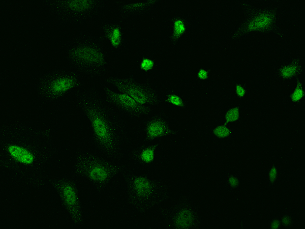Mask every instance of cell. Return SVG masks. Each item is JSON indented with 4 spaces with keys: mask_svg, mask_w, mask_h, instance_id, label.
Masks as SVG:
<instances>
[{
    "mask_svg": "<svg viewBox=\"0 0 305 229\" xmlns=\"http://www.w3.org/2000/svg\"><path fill=\"white\" fill-rule=\"evenodd\" d=\"M58 151L50 128L13 122L1 125V170L26 187L42 186Z\"/></svg>",
    "mask_w": 305,
    "mask_h": 229,
    "instance_id": "cell-1",
    "label": "cell"
},
{
    "mask_svg": "<svg viewBox=\"0 0 305 229\" xmlns=\"http://www.w3.org/2000/svg\"><path fill=\"white\" fill-rule=\"evenodd\" d=\"M75 97L76 103L89 125L95 151L109 159L121 161L129 136L124 116L104 100L95 85H85Z\"/></svg>",
    "mask_w": 305,
    "mask_h": 229,
    "instance_id": "cell-2",
    "label": "cell"
},
{
    "mask_svg": "<svg viewBox=\"0 0 305 229\" xmlns=\"http://www.w3.org/2000/svg\"><path fill=\"white\" fill-rule=\"evenodd\" d=\"M121 175L125 203L136 214H143L160 208L170 197L171 187L164 179L136 173L125 167Z\"/></svg>",
    "mask_w": 305,
    "mask_h": 229,
    "instance_id": "cell-3",
    "label": "cell"
},
{
    "mask_svg": "<svg viewBox=\"0 0 305 229\" xmlns=\"http://www.w3.org/2000/svg\"><path fill=\"white\" fill-rule=\"evenodd\" d=\"M65 56L71 69L92 78L104 76L108 68V55L104 41L93 34L78 35L69 42Z\"/></svg>",
    "mask_w": 305,
    "mask_h": 229,
    "instance_id": "cell-4",
    "label": "cell"
},
{
    "mask_svg": "<svg viewBox=\"0 0 305 229\" xmlns=\"http://www.w3.org/2000/svg\"><path fill=\"white\" fill-rule=\"evenodd\" d=\"M125 167L97 152L82 150L76 155L71 173L77 179L88 182L100 194L109 188L112 181L121 174Z\"/></svg>",
    "mask_w": 305,
    "mask_h": 229,
    "instance_id": "cell-5",
    "label": "cell"
},
{
    "mask_svg": "<svg viewBox=\"0 0 305 229\" xmlns=\"http://www.w3.org/2000/svg\"><path fill=\"white\" fill-rule=\"evenodd\" d=\"M85 85L79 73L72 69L57 68L44 73L39 78L35 94L39 101L50 103L69 94H76Z\"/></svg>",
    "mask_w": 305,
    "mask_h": 229,
    "instance_id": "cell-6",
    "label": "cell"
},
{
    "mask_svg": "<svg viewBox=\"0 0 305 229\" xmlns=\"http://www.w3.org/2000/svg\"><path fill=\"white\" fill-rule=\"evenodd\" d=\"M46 8L58 23L75 24L87 22L101 17L107 3L100 0H47Z\"/></svg>",
    "mask_w": 305,
    "mask_h": 229,
    "instance_id": "cell-7",
    "label": "cell"
},
{
    "mask_svg": "<svg viewBox=\"0 0 305 229\" xmlns=\"http://www.w3.org/2000/svg\"><path fill=\"white\" fill-rule=\"evenodd\" d=\"M203 227L200 211L188 195H180L162 212L159 227L164 229H199Z\"/></svg>",
    "mask_w": 305,
    "mask_h": 229,
    "instance_id": "cell-8",
    "label": "cell"
},
{
    "mask_svg": "<svg viewBox=\"0 0 305 229\" xmlns=\"http://www.w3.org/2000/svg\"><path fill=\"white\" fill-rule=\"evenodd\" d=\"M77 180L71 173L59 174L52 178L51 185L72 223L79 226L83 223V211Z\"/></svg>",
    "mask_w": 305,
    "mask_h": 229,
    "instance_id": "cell-9",
    "label": "cell"
},
{
    "mask_svg": "<svg viewBox=\"0 0 305 229\" xmlns=\"http://www.w3.org/2000/svg\"><path fill=\"white\" fill-rule=\"evenodd\" d=\"M104 83L128 95L140 104L151 108L161 105L164 100L158 89L130 77L109 76L106 78Z\"/></svg>",
    "mask_w": 305,
    "mask_h": 229,
    "instance_id": "cell-10",
    "label": "cell"
},
{
    "mask_svg": "<svg viewBox=\"0 0 305 229\" xmlns=\"http://www.w3.org/2000/svg\"><path fill=\"white\" fill-rule=\"evenodd\" d=\"M104 100L125 117L135 121L143 120L152 113L153 108L136 102L128 95L104 83L100 90Z\"/></svg>",
    "mask_w": 305,
    "mask_h": 229,
    "instance_id": "cell-11",
    "label": "cell"
},
{
    "mask_svg": "<svg viewBox=\"0 0 305 229\" xmlns=\"http://www.w3.org/2000/svg\"><path fill=\"white\" fill-rule=\"evenodd\" d=\"M143 121L142 134L144 142L176 136L180 133L175 122L164 112L152 113Z\"/></svg>",
    "mask_w": 305,
    "mask_h": 229,
    "instance_id": "cell-12",
    "label": "cell"
},
{
    "mask_svg": "<svg viewBox=\"0 0 305 229\" xmlns=\"http://www.w3.org/2000/svg\"><path fill=\"white\" fill-rule=\"evenodd\" d=\"M160 146L158 142H150L134 147L129 151V160L136 167L147 169L155 163Z\"/></svg>",
    "mask_w": 305,
    "mask_h": 229,
    "instance_id": "cell-13",
    "label": "cell"
},
{
    "mask_svg": "<svg viewBox=\"0 0 305 229\" xmlns=\"http://www.w3.org/2000/svg\"><path fill=\"white\" fill-rule=\"evenodd\" d=\"M161 3L159 0L122 2L116 6L117 15L122 17H138L154 12Z\"/></svg>",
    "mask_w": 305,
    "mask_h": 229,
    "instance_id": "cell-14",
    "label": "cell"
},
{
    "mask_svg": "<svg viewBox=\"0 0 305 229\" xmlns=\"http://www.w3.org/2000/svg\"><path fill=\"white\" fill-rule=\"evenodd\" d=\"M98 30L102 39L107 41L112 49L117 51L123 49L124 35L120 24L112 20H103L99 24Z\"/></svg>",
    "mask_w": 305,
    "mask_h": 229,
    "instance_id": "cell-15",
    "label": "cell"
},
{
    "mask_svg": "<svg viewBox=\"0 0 305 229\" xmlns=\"http://www.w3.org/2000/svg\"><path fill=\"white\" fill-rule=\"evenodd\" d=\"M276 14L270 10L262 11L250 18L239 30L238 33L261 32L270 29L274 24Z\"/></svg>",
    "mask_w": 305,
    "mask_h": 229,
    "instance_id": "cell-16",
    "label": "cell"
},
{
    "mask_svg": "<svg viewBox=\"0 0 305 229\" xmlns=\"http://www.w3.org/2000/svg\"><path fill=\"white\" fill-rule=\"evenodd\" d=\"M187 30V24L184 18L180 16L174 17L171 21L169 41L174 44L179 41Z\"/></svg>",
    "mask_w": 305,
    "mask_h": 229,
    "instance_id": "cell-17",
    "label": "cell"
},
{
    "mask_svg": "<svg viewBox=\"0 0 305 229\" xmlns=\"http://www.w3.org/2000/svg\"><path fill=\"white\" fill-rule=\"evenodd\" d=\"M300 70L298 61H294L282 66L279 70V76L284 79H290L296 76Z\"/></svg>",
    "mask_w": 305,
    "mask_h": 229,
    "instance_id": "cell-18",
    "label": "cell"
},
{
    "mask_svg": "<svg viewBox=\"0 0 305 229\" xmlns=\"http://www.w3.org/2000/svg\"><path fill=\"white\" fill-rule=\"evenodd\" d=\"M164 100L172 106L182 109L186 107V104L184 99L179 95L174 92H168L165 96Z\"/></svg>",
    "mask_w": 305,
    "mask_h": 229,
    "instance_id": "cell-19",
    "label": "cell"
},
{
    "mask_svg": "<svg viewBox=\"0 0 305 229\" xmlns=\"http://www.w3.org/2000/svg\"><path fill=\"white\" fill-rule=\"evenodd\" d=\"M240 118V109L239 106H235L228 110L225 116L224 124L237 121Z\"/></svg>",
    "mask_w": 305,
    "mask_h": 229,
    "instance_id": "cell-20",
    "label": "cell"
},
{
    "mask_svg": "<svg viewBox=\"0 0 305 229\" xmlns=\"http://www.w3.org/2000/svg\"><path fill=\"white\" fill-rule=\"evenodd\" d=\"M212 132L215 136L220 138L227 137L232 133V131L225 124L216 127Z\"/></svg>",
    "mask_w": 305,
    "mask_h": 229,
    "instance_id": "cell-21",
    "label": "cell"
},
{
    "mask_svg": "<svg viewBox=\"0 0 305 229\" xmlns=\"http://www.w3.org/2000/svg\"><path fill=\"white\" fill-rule=\"evenodd\" d=\"M304 96V91L302 83L300 81H297L295 89L290 95V99L292 102L296 103L301 100Z\"/></svg>",
    "mask_w": 305,
    "mask_h": 229,
    "instance_id": "cell-22",
    "label": "cell"
},
{
    "mask_svg": "<svg viewBox=\"0 0 305 229\" xmlns=\"http://www.w3.org/2000/svg\"><path fill=\"white\" fill-rule=\"evenodd\" d=\"M155 66V61L153 59L149 57H144L142 59L139 63L140 70L144 72L151 71Z\"/></svg>",
    "mask_w": 305,
    "mask_h": 229,
    "instance_id": "cell-23",
    "label": "cell"
},
{
    "mask_svg": "<svg viewBox=\"0 0 305 229\" xmlns=\"http://www.w3.org/2000/svg\"><path fill=\"white\" fill-rule=\"evenodd\" d=\"M278 177V170L276 166H272L268 173V181L269 184H273L276 181Z\"/></svg>",
    "mask_w": 305,
    "mask_h": 229,
    "instance_id": "cell-24",
    "label": "cell"
},
{
    "mask_svg": "<svg viewBox=\"0 0 305 229\" xmlns=\"http://www.w3.org/2000/svg\"><path fill=\"white\" fill-rule=\"evenodd\" d=\"M197 77L200 80H205L209 78V71L203 68H199L197 72Z\"/></svg>",
    "mask_w": 305,
    "mask_h": 229,
    "instance_id": "cell-25",
    "label": "cell"
},
{
    "mask_svg": "<svg viewBox=\"0 0 305 229\" xmlns=\"http://www.w3.org/2000/svg\"><path fill=\"white\" fill-rule=\"evenodd\" d=\"M280 221L281 223L286 227H291L292 224V218L287 213H285L282 215Z\"/></svg>",
    "mask_w": 305,
    "mask_h": 229,
    "instance_id": "cell-26",
    "label": "cell"
},
{
    "mask_svg": "<svg viewBox=\"0 0 305 229\" xmlns=\"http://www.w3.org/2000/svg\"><path fill=\"white\" fill-rule=\"evenodd\" d=\"M239 183L240 181L239 179L234 175H231L228 178V184L232 188L238 187Z\"/></svg>",
    "mask_w": 305,
    "mask_h": 229,
    "instance_id": "cell-27",
    "label": "cell"
},
{
    "mask_svg": "<svg viewBox=\"0 0 305 229\" xmlns=\"http://www.w3.org/2000/svg\"><path fill=\"white\" fill-rule=\"evenodd\" d=\"M235 93L238 97L243 98L247 94V90L244 86L238 83L235 86Z\"/></svg>",
    "mask_w": 305,
    "mask_h": 229,
    "instance_id": "cell-28",
    "label": "cell"
},
{
    "mask_svg": "<svg viewBox=\"0 0 305 229\" xmlns=\"http://www.w3.org/2000/svg\"><path fill=\"white\" fill-rule=\"evenodd\" d=\"M281 223L280 219L275 218L271 220L270 227L271 229H277L280 227Z\"/></svg>",
    "mask_w": 305,
    "mask_h": 229,
    "instance_id": "cell-29",
    "label": "cell"
}]
</instances>
